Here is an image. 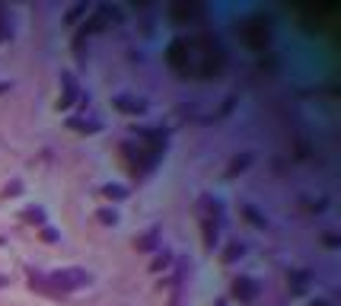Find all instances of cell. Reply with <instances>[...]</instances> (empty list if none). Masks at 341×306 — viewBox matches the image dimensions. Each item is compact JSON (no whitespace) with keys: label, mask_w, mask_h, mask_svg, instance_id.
Segmentation results:
<instances>
[{"label":"cell","mask_w":341,"mask_h":306,"mask_svg":"<svg viewBox=\"0 0 341 306\" xmlns=\"http://www.w3.org/2000/svg\"><path fill=\"white\" fill-rule=\"evenodd\" d=\"M188 51H191V77L198 80H217L226 67V55L223 45L217 42V36L201 32V36L188 39Z\"/></svg>","instance_id":"1"},{"label":"cell","mask_w":341,"mask_h":306,"mask_svg":"<svg viewBox=\"0 0 341 306\" xmlns=\"http://www.w3.org/2000/svg\"><path fill=\"white\" fill-rule=\"evenodd\" d=\"M242 42L252 51H265L271 45V26H268L265 16H252V20L242 23Z\"/></svg>","instance_id":"2"},{"label":"cell","mask_w":341,"mask_h":306,"mask_svg":"<svg viewBox=\"0 0 341 306\" xmlns=\"http://www.w3.org/2000/svg\"><path fill=\"white\" fill-rule=\"evenodd\" d=\"M48 281H51V290H77V287H86L93 277L83 268H58L48 274Z\"/></svg>","instance_id":"3"},{"label":"cell","mask_w":341,"mask_h":306,"mask_svg":"<svg viewBox=\"0 0 341 306\" xmlns=\"http://www.w3.org/2000/svg\"><path fill=\"white\" fill-rule=\"evenodd\" d=\"M166 64H169L179 77H191V51H188V39L169 42V51H166Z\"/></svg>","instance_id":"4"},{"label":"cell","mask_w":341,"mask_h":306,"mask_svg":"<svg viewBox=\"0 0 341 306\" xmlns=\"http://www.w3.org/2000/svg\"><path fill=\"white\" fill-rule=\"evenodd\" d=\"M233 296L242 300V303H252L258 296V284L252 281V277H236L233 281Z\"/></svg>","instance_id":"5"},{"label":"cell","mask_w":341,"mask_h":306,"mask_svg":"<svg viewBox=\"0 0 341 306\" xmlns=\"http://www.w3.org/2000/svg\"><path fill=\"white\" fill-rule=\"evenodd\" d=\"M198 13H201V7H198V4H188V0H179V4L169 7V16H172L176 23H188V20H195Z\"/></svg>","instance_id":"6"},{"label":"cell","mask_w":341,"mask_h":306,"mask_svg":"<svg viewBox=\"0 0 341 306\" xmlns=\"http://www.w3.org/2000/svg\"><path fill=\"white\" fill-rule=\"evenodd\" d=\"M115 109H118V112H128V115H141L147 106H144V99H137V96H118V99H115Z\"/></svg>","instance_id":"7"},{"label":"cell","mask_w":341,"mask_h":306,"mask_svg":"<svg viewBox=\"0 0 341 306\" xmlns=\"http://www.w3.org/2000/svg\"><path fill=\"white\" fill-rule=\"evenodd\" d=\"M67 128L80 131V134H96V131H99V121L96 118H67Z\"/></svg>","instance_id":"8"},{"label":"cell","mask_w":341,"mask_h":306,"mask_svg":"<svg viewBox=\"0 0 341 306\" xmlns=\"http://www.w3.org/2000/svg\"><path fill=\"white\" fill-rule=\"evenodd\" d=\"M61 83H64V96H61L58 109H67V106H74V99H77V86H74V80H71V74L61 77Z\"/></svg>","instance_id":"9"},{"label":"cell","mask_w":341,"mask_h":306,"mask_svg":"<svg viewBox=\"0 0 341 306\" xmlns=\"http://www.w3.org/2000/svg\"><path fill=\"white\" fill-rule=\"evenodd\" d=\"M287 281H290V290H293V293H303L306 284H309V271H290V274H287Z\"/></svg>","instance_id":"10"},{"label":"cell","mask_w":341,"mask_h":306,"mask_svg":"<svg viewBox=\"0 0 341 306\" xmlns=\"http://www.w3.org/2000/svg\"><path fill=\"white\" fill-rule=\"evenodd\" d=\"M204 246H207V249L217 246V223H214V220L204 223Z\"/></svg>","instance_id":"11"},{"label":"cell","mask_w":341,"mask_h":306,"mask_svg":"<svg viewBox=\"0 0 341 306\" xmlns=\"http://www.w3.org/2000/svg\"><path fill=\"white\" fill-rule=\"evenodd\" d=\"M102 195L112 198V201H121V198H128V188L125 185H106V188H102Z\"/></svg>","instance_id":"12"},{"label":"cell","mask_w":341,"mask_h":306,"mask_svg":"<svg viewBox=\"0 0 341 306\" xmlns=\"http://www.w3.org/2000/svg\"><path fill=\"white\" fill-rule=\"evenodd\" d=\"M156 239H160V230H150V233H147V236H141V239H137V249H153L156 246Z\"/></svg>","instance_id":"13"},{"label":"cell","mask_w":341,"mask_h":306,"mask_svg":"<svg viewBox=\"0 0 341 306\" xmlns=\"http://www.w3.org/2000/svg\"><path fill=\"white\" fill-rule=\"evenodd\" d=\"M246 166H249V153L246 156H236V160L230 163V176H233V172H239V169H246Z\"/></svg>","instance_id":"14"},{"label":"cell","mask_w":341,"mask_h":306,"mask_svg":"<svg viewBox=\"0 0 341 306\" xmlns=\"http://www.w3.org/2000/svg\"><path fill=\"white\" fill-rule=\"evenodd\" d=\"M156 255H160V258H153V261H150V268H153V271H160V268L169 265V255H166V252H156Z\"/></svg>","instance_id":"15"},{"label":"cell","mask_w":341,"mask_h":306,"mask_svg":"<svg viewBox=\"0 0 341 306\" xmlns=\"http://www.w3.org/2000/svg\"><path fill=\"white\" fill-rule=\"evenodd\" d=\"M99 220H102V223H118V214H115V211H106V207H102V211H99Z\"/></svg>","instance_id":"16"},{"label":"cell","mask_w":341,"mask_h":306,"mask_svg":"<svg viewBox=\"0 0 341 306\" xmlns=\"http://www.w3.org/2000/svg\"><path fill=\"white\" fill-rule=\"evenodd\" d=\"M239 255H242V246H239V242H233V246L226 249V255H223V258H226V261H233V258H239Z\"/></svg>","instance_id":"17"},{"label":"cell","mask_w":341,"mask_h":306,"mask_svg":"<svg viewBox=\"0 0 341 306\" xmlns=\"http://www.w3.org/2000/svg\"><path fill=\"white\" fill-rule=\"evenodd\" d=\"M4 39H10V26H7V20H4V7H0V42Z\"/></svg>","instance_id":"18"},{"label":"cell","mask_w":341,"mask_h":306,"mask_svg":"<svg viewBox=\"0 0 341 306\" xmlns=\"http://www.w3.org/2000/svg\"><path fill=\"white\" fill-rule=\"evenodd\" d=\"M23 217H26V220H36V223H39V220H42V217H45V214H42L39 207H29V211H26Z\"/></svg>","instance_id":"19"},{"label":"cell","mask_w":341,"mask_h":306,"mask_svg":"<svg viewBox=\"0 0 341 306\" xmlns=\"http://www.w3.org/2000/svg\"><path fill=\"white\" fill-rule=\"evenodd\" d=\"M80 13H86V4H77L74 10L67 13V23H74V20H77V16H80Z\"/></svg>","instance_id":"20"},{"label":"cell","mask_w":341,"mask_h":306,"mask_svg":"<svg viewBox=\"0 0 341 306\" xmlns=\"http://www.w3.org/2000/svg\"><path fill=\"white\" fill-rule=\"evenodd\" d=\"M42 239H48V242H55L58 239V233L51 230V226H45V230H42Z\"/></svg>","instance_id":"21"},{"label":"cell","mask_w":341,"mask_h":306,"mask_svg":"<svg viewBox=\"0 0 341 306\" xmlns=\"http://www.w3.org/2000/svg\"><path fill=\"white\" fill-rule=\"evenodd\" d=\"M312 306H328V303L325 300H312Z\"/></svg>","instance_id":"22"},{"label":"cell","mask_w":341,"mask_h":306,"mask_svg":"<svg viewBox=\"0 0 341 306\" xmlns=\"http://www.w3.org/2000/svg\"><path fill=\"white\" fill-rule=\"evenodd\" d=\"M217 306H226V303H223V300H220V303H217Z\"/></svg>","instance_id":"23"}]
</instances>
